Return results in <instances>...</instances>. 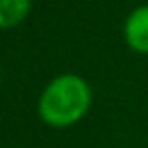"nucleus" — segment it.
<instances>
[{
    "instance_id": "obj_1",
    "label": "nucleus",
    "mask_w": 148,
    "mask_h": 148,
    "mask_svg": "<svg viewBox=\"0 0 148 148\" xmlns=\"http://www.w3.org/2000/svg\"><path fill=\"white\" fill-rule=\"evenodd\" d=\"M91 99V87L83 77L63 73L51 79L43 89L39 97V116L53 128H67L87 114Z\"/></svg>"
},
{
    "instance_id": "obj_2",
    "label": "nucleus",
    "mask_w": 148,
    "mask_h": 148,
    "mask_svg": "<svg viewBox=\"0 0 148 148\" xmlns=\"http://www.w3.org/2000/svg\"><path fill=\"white\" fill-rule=\"evenodd\" d=\"M124 39L136 53L148 55V4L134 8L124 23Z\"/></svg>"
},
{
    "instance_id": "obj_3",
    "label": "nucleus",
    "mask_w": 148,
    "mask_h": 148,
    "mask_svg": "<svg viewBox=\"0 0 148 148\" xmlns=\"http://www.w3.org/2000/svg\"><path fill=\"white\" fill-rule=\"evenodd\" d=\"M33 0H0V29L18 27L31 12Z\"/></svg>"
}]
</instances>
